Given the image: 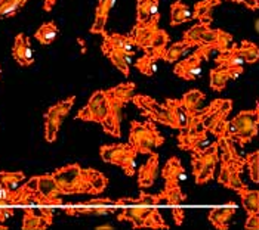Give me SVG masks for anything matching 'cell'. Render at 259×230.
<instances>
[{
    "instance_id": "obj_1",
    "label": "cell",
    "mask_w": 259,
    "mask_h": 230,
    "mask_svg": "<svg viewBox=\"0 0 259 230\" xmlns=\"http://www.w3.org/2000/svg\"><path fill=\"white\" fill-rule=\"evenodd\" d=\"M64 195L98 196L108 186V179L95 168H83L77 162L67 164L52 172Z\"/></svg>"
},
{
    "instance_id": "obj_2",
    "label": "cell",
    "mask_w": 259,
    "mask_h": 230,
    "mask_svg": "<svg viewBox=\"0 0 259 230\" xmlns=\"http://www.w3.org/2000/svg\"><path fill=\"white\" fill-rule=\"evenodd\" d=\"M220 146V172H218V183L227 189L239 191L244 186L241 180V172L244 170V158L237 152L234 146V140L227 137H218Z\"/></svg>"
},
{
    "instance_id": "obj_3",
    "label": "cell",
    "mask_w": 259,
    "mask_h": 230,
    "mask_svg": "<svg viewBox=\"0 0 259 230\" xmlns=\"http://www.w3.org/2000/svg\"><path fill=\"white\" fill-rule=\"evenodd\" d=\"M159 22L160 12L147 21H137L131 33L135 41V47L144 50V53L153 55L157 61L161 59L170 40L169 34L159 27Z\"/></svg>"
},
{
    "instance_id": "obj_4",
    "label": "cell",
    "mask_w": 259,
    "mask_h": 230,
    "mask_svg": "<svg viewBox=\"0 0 259 230\" xmlns=\"http://www.w3.org/2000/svg\"><path fill=\"white\" fill-rule=\"evenodd\" d=\"M135 89H137L135 83L127 81V83H120L108 90H104L107 97L108 112L101 126L105 133L111 134L114 137H121L123 109L132 100V96L135 95Z\"/></svg>"
},
{
    "instance_id": "obj_5",
    "label": "cell",
    "mask_w": 259,
    "mask_h": 230,
    "mask_svg": "<svg viewBox=\"0 0 259 230\" xmlns=\"http://www.w3.org/2000/svg\"><path fill=\"white\" fill-rule=\"evenodd\" d=\"M259 127V105L255 103L253 109H244L236 115L233 120L227 121L225 132L222 137L231 139L237 142L241 148H244L247 143H250L256 134Z\"/></svg>"
},
{
    "instance_id": "obj_6",
    "label": "cell",
    "mask_w": 259,
    "mask_h": 230,
    "mask_svg": "<svg viewBox=\"0 0 259 230\" xmlns=\"http://www.w3.org/2000/svg\"><path fill=\"white\" fill-rule=\"evenodd\" d=\"M129 143L135 151L142 155H150L164 143V137L160 134L154 121L148 120L145 123L132 121L129 130Z\"/></svg>"
},
{
    "instance_id": "obj_7",
    "label": "cell",
    "mask_w": 259,
    "mask_h": 230,
    "mask_svg": "<svg viewBox=\"0 0 259 230\" xmlns=\"http://www.w3.org/2000/svg\"><path fill=\"white\" fill-rule=\"evenodd\" d=\"M100 155L104 162L117 165L127 177L135 174V162L138 152L131 143H110L101 146Z\"/></svg>"
},
{
    "instance_id": "obj_8",
    "label": "cell",
    "mask_w": 259,
    "mask_h": 230,
    "mask_svg": "<svg viewBox=\"0 0 259 230\" xmlns=\"http://www.w3.org/2000/svg\"><path fill=\"white\" fill-rule=\"evenodd\" d=\"M117 220L132 223L134 229H169L160 211L154 207H124Z\"/></svg>"
},
{
    "instance_id": "obj_9",
    "label": "cell",
    "mask_w": 259,
    "mask_h": 230,
    "mask_svg": "<svg viewBox=\"0 0 259 230\" xmlns=\"http://www.w3.org/2000/svg\"><path fill=\"white\" fill-rule=\"evenodd\" d=\"M218 156H220L218 140L213 143H209L201 152L191 155L193 174H194L197 185H204L215 179V168L218 165Z\"/></svg>"
},
{
    "instance_id": "obj_10",
    "label": "cell",
    "mask_w": 259,
    "mask_h": 230,
    "mask_svg": "<svg viewBox=\"0 0 259 230\" xmlns=\"http://www.w3.org/2000/svg\"><path fill=\"white\" fill-rule=\"evenodd\" d=\"M233 111V100L230 99H215L207 105V114L203 120V129L207 130V133L215 134L217 137L224 136L227 118Z\"/></svg>"
},
{
    "instance_id": "obj_11",
    "label": "cell",
    "mask_w": 259,
    "mask_h": 230,
    "mask_svg": "<svg viewBox=\"0 0 259 230\" xmlns=\"http://www.w3.org/2000/svg\"><path fill=\"white\" fill-rule=\"evenodd\" d=\"M132 102L135 103V106L138 109H141V114L148 117L151 121L160 123L170 129H178L177 121L172 117V112L169 111V108L164 103H159L156 99L147 95H134Z\"/></svg>"
},
{
    "instance_id": "obj_12",
    "label": "cell",
    "mask_w": 259,
    "mask_h": 230,
    "mask_svg": "<svg viewBox=\"0 0 259 230\" xmlns=\"http://www.w3.org/2000/svg\"><path fill=\"white\" fill-rule=\"evenodd\" d=\"M108 112V105H107V97L104 90H97L89 97V102L84 108H81L76 120H81L84 123H98L102 124Z\"/></svg>"
},
{
    "instance_id": "obj_13",
    "label": "cell",
    "mask_w": 259,
    "mask_h": 230,
    "mask_svg": "<svg viewBox=\"0 0 259 230\" xmlns=\"http://www.w3.org/2000/svg\"><path fill=\"white\" fill-rule=\"evenodd\" d=\"M231 43H233V36L230 33L220 28H210V25H206L200 34L199 46H209L217 52L227 50Z\"/></svg>"
},
{
    "instance_id": "obj_14",
    "label": "cell",
    "mask_w": 259,
    "mask_h": 230,
    "mask_svg": "<svg viewBox=\"0 0 259 230\" xmlns=\"http://www.w3.org/2000/svg\"><path fill=\"white\" fill-rule=\"evenodd\" d=\"M243 74V67H227L217 65L210 70V87L215 92H222L227 87V83L236 80Z\"/></svg>"
},
{
    "instance_id": "obj_15",
    "label": "cell",
    "mask_w": 259,
    "mask_h": 230,
    "mask_svg": "<svg viewBox=\"0 0 259 230\" xmlns=\"http://www.w3.org/2000/svg\"><path fill=\"white\" fill-rule=\"evenodd\" d=\"M178 64H175L174 73L177 76L185 80V81H194L197 80L201 74V64L203 59L194 52L193 55H190L188 58L182 59V61H177Z\"/></svg>"
},
{
    "instance_id": "obj_16",
    "label": "cell",
    "mask_w": 259,
    "mask_h": 230,
    "mask_svg": "<svg viewBox=\"0 0 259 230\" xmlns=\"http://www.w3.org/2000/svg\"><path fill=\"white\" fill-rule=\"evenodd\" d=\"M33 189L40 192L41 195L51 198V199H61V196L64 195L62 191L60 189L58 183L55 182L52 174H40V176H34L27 182Z\"/></svg>"
},
{
    "instance_id": "obj_17",
    "label": "cell",
    "mask_w": 259,
    "mask_h": 230,
    "mask_svg": "<svg viewBox=\"0 0 259 230\" xmlns=\"http://www.w3.org/2000/svg\"><path fill=\"white\" fill-rule=\"evenodd\" d=\"M178 143L182 151L199 153L209 145V134L204 129L197 133H187L185 130H181V133L178 134Z\"/></svg>"
},
{
    "instance_id": "obj_18",
    "label": "cell",
    "mask_w": 259,
    "mask_h": 230,
    "mask_svg": "<svg viewBox=\"0 0 259 230\" xmlns=\"http://www.w3.org/2000/svg\"><path fill=\"white\" fill-rule=\"evenodd\" d=\"M159 153H150V158L147 159V162L141 167L140 171H138V186H140V189H148L156 183L157 176H159Z\"/></svg>"
},
{
    "instance_id": "obj_19",
    "label": "cell",
    "mask_w": 259,
    "mask_h": 230,
    "mask_svg": "<svg viewBox=\"0 0 259 230\" xmlns=\"http://www.w3.org/2000/svg\"><path fill=\"white\" fill-rule=\"evenodd\" d=\"M12 56L20 64L21 67H30L34 64V53H33V47L30 44L28 37L20 33L17 34V37L14 40V47H12Z\"/></svg>"
},
{
    "instance_id": "obj_20",
    "label": "cell",
    "mask_w": 259,
    "mask_h": 230,
    "mask_svg": "<svg viewBox=\"0 0 259 230\" xmlns=\"http://www.w3.org/2000/svg\"><path fill=\"white\" fill-rule=\"evenodd\" d=\"M101 50L105 56L110 59V62L119 70L123 76H129L131 73V65H132V58L131 55L121 52L119 49H114V47H110L107 44H101Z\"/></svg>"
},
{
    "instance_id": "obj_21",
    "label": "cell",
    "mask_w": 259,
    "mask_h": 230,
    "mask_svg": "<svg viewBox=\"0 0 259 230\" xmlns=\"http://www.w3.org/2000/svg\"><path fill=\"white\" fill-rule=\"evenodd\" d=\"M76 102V96H70L64 100L57 102L55 105L49 106L48 111L45 112L43 118L45 121H51V123H55V124H62V121L65 120V117L70 114L73 105Z\"/></svg>"
},
{
    "instance_id": "obj_22",
    "label": "cell",
    "mask_w": 259,
    "mask_h": 230,
    "mask_svg": "<svg viewBox=\"0 0 259 230\" xmlns=\"http://www.w3.org/2000/svg\"><path fill=\"white\" fill-rule=\"evenodd\" d=\"M236 212H237L236 204L230 202L228 207H220V208H213L209 211V221L212 223V226L215 229L227 230L231 218L236 215Z\"/></svg>"
},
{
    "instance_id": "obj_23",
    "label": "cell",
    "mask_w": 259,
    "mask_h": 230,
    "mask_svg": "<svg viewBox=\"0 0 259 230\" xmlns=\"http://www.w3.org/2000/svg\"><path fill=\"white\" fill-rule=\"evenodd\" d=\"M161 177L167 183H178V185L181 182L187 180V171L178 156H172L167 159L166 165L161 170Z\"/></svg>"
},
{
    "instance_id": "obj_24",
    "label": "cell",
    "mask_w": 259,
    "mask_h": 230,
    "mask_svg": "<svg viewBox=\"0 0 259 230\" xmlns=\"http://www.w3.org/2000/svg\"><path fill=\"white\" fill-rule=\"evenodd\" d=\"M102 43L110 46V47L119 49V50L131 55V56H135V50H134L135 49V41H134V37L131 34H119V33L105 34Z\"/></svg>"
},
{
    "instance_id": "obj_25",
    "label": "cell",
    "mask_w": 259,
    "mask_h": 230,
    "mask_svg": "<svg viewBox=\"0 0 259 230\" xmlns=\"http://www.w3.org/2000/svg\"><path fill=\"white\" fill-rule=\"evenodd\" d=\"M70 207H65L64 212L68 215H108V214H116V207H108V205H76V204H68Z\"/></svg>"
},
{
    "instance_id": "obj_26",
    "label": "cell",
    "mask_w": 259,
    "mask_h": 230,
    "mask_svg": "<svg viewBox=\"0 0 259 230\" xmlns=\"http://www.w3.org/2000/svg\"><path fill=\"white\" fill-rule=\"evenodd\" d=\"M221 2L217 0H200L194 5V9H193V18L197 19L199 22L203 24H212L213 17H212V12L217 6H220Z\"/></svg>"
},
{
    "instance_id": "obj_27",
    "label": "cell",
    "mask_w": 259,
    "mask_h": 230,
    "mask_svg": "<svg viewBox=\"0 0 259 230\" xmlns=\"http://www.w3.org/2000/svg\"><path fill=\"white\" fill-rule=\"evenodd\" d=\"M164 105L169 108V111L172 112L174 120L177 121V126H178V130H182L187 127L188 124V118H190V112L185 109V106L182 105L181 99H166L164 100Z\"/></svg>"
},
{
    "instance_id": "obj_28",
    "label": "cell",
    "mask_w": 259,
    "mask_h": 230,
    "mask_svg": "<svg viewBox=\"0 0 259 230\" xmlns=\"http://www.w3.org/2000/svg\"><path fill=\"white\" fill-rule=\"evenodd\" d=\"M239 193L243 208L246 210L247 215L250 214H259V192L255 189H249L246 185L243 188H240L239 191H236Z\"/></svg>"
},
{
    "instance_id": "obj_29",
    "label": "cell",
    "mask_w": 259,
    "mask_h": 230,
    "mask_svg": "<svg viewBox=\"0 0 259 230\" xmlns=\"http://www.w3.org/2000/svg\"><path fill=\"white\" fill-rule=\"evenodd\" d=\"M157 195H159L160 201H166L170 205H180L181 202H184L187 199V195L182 192L178 183H167V182H164L163 191L157 193Z\"/></svg>"
},
{
    "instance_id": "obj_30",
    "label": "cell",
    "mask_w": 259,
    "mask_h": 230,
    "mask_svg": "<svg viewBox=\"0 0 259 230\" xmlns=\"http://www.w3.org/2000/svg\"><path fill=\"white\" fill-rule=\"evenodd\" d=\"M193 18V11L188 8V5H185L184 2H175L170 5V25H181L185 22H190Z\"/></svg>"
},
{
    "instance_id": "obj_31",
    "label": "cell",
    "mask_w": 259,
    "mask_h": 230,
    "mask_svg": "<svg viewBox=\"0 0 259 230\" xmlns=\"http://www.w3.org/2000/svg\"><path fill=\"white\" fill-rule=\"evenodd\" d=\"M217 65H227V67H243L244 61L240 55L239 44H233L227 50L220 52V55L215 58Z\"/></svg>"
},
{
    "instance_id": "obj_32",
    "label": "cell",
    "mask_w": 259,
    "mask_h": 230,
    "mask_svg": "<svg viewBox=\"0 0 259 230\" xmlns=\"http://www.w3.org/2000/svg\"><path fill=\"white\" fill-rule=\"evenodd\" d=\"M58 34H60V28L57 27V24L54 21H49V22H45V24L40 25L39 30L34 33V37L40 44L48 46V44H52L57 40Z\"/></svg>"
},
{
    "instance_id": "obj_33",
    "label": "cell",
    "mask_w": 259,
    "mask_h": 230,
    "mask_svg": "<svg viewBox=\"0 0 259 230\" xmlns=\"http://www.w3.org/2000/svg\"><path fill=\"white\" fill-rule=\"evenodd\" d=\"M49 227L41 215L37 214L33 207L24 208V217H22V229L24 230H46Z\"/></svg>"
},
{
    "instance_id": "obj_34",
    "label": "cell",
    "mask_w": 259,
    "mask_h": 230,
    "mask_svg": "<svg viewBox=\"0 0 259 230\" xmlns=\"http://www.w3.org/2000/svg\"><path fill=\"white\" fill-rule=\"evenodd\" d=\"M160 202L159 195H151L141 192L138 198H120L114 202V205H141V207H151Z\"/></svg>"
},
{
    "instance_id": "obj_35",
    "label": "cell",
    "mask_w": 259,
    "mask_h": 230,
    "mask_svg": "<svg viewBox=\"0 0 259 230\" xmlns=\"http://www.w3.org/2000/svg\"><path fill=\"white\" fill-rule=\"evenodd\" d=\"M160 0H137V21H147L159 14Z\"/></svg>"
},
{
    "instance_id": "obj_36",
    "label": "cell",
    "mask_w": 259,
    "mask_h": 230,
    "mask_svg": "<svg viewBox=\"0 0 259 230\" xmlns=\"http://www.w3.org/2000/svg\"><path fill=\"white\" fill-rule=\"evenodd\" d=\"M25 180V174L22 171H0V189L14 191Z\"/></svg>"
},
{
    "instance_id": "obj_37",
    "label": "cell",
    "mask_w": 259,
    "mask_h": 230,
    "mask_svg": "<svg viewBox=\"0 0 259 230\" xmlns=\"http://www.w3.org/2000/svg\"><path fill=\"white\" fill-rule=\"evenodd\" d=\"M190 50V46L185 43V41H177V43H172L170 46H166L164 52H163V56H161V61L164 62H169V64H174L177 61H180V58L187 52Z\"/></svg>"
},
{
    "instance_id": "obj_38",
    "label": "cell",
    "mask_w": 259,
    "mask_h": 230,
    "mask_svg": "<svg viewBox=\"0 0 259 230\" xmlns=\"http://www.w3.org/2000/svg\"><path fill=\"white\" fill-rule=\"evenodd\" d=\"M204 99H206V95L203 92H200L197 89H193V90L184 93V96L181 97V102L185 106V109L188 112H191V111L200 109V106H201V103H203Z\"/></svg>"
},
{
    "instance_id": "obj_39",
    "label": "cell",
    "mask_w": 259,
    "mask_h": 230,
    "mask_svg": "<svg viewBox=\"0 0 259 230\" xmlns=\"http://www.w3.org/2000/svg\"><path fill=\"white\" fill-rule=\"evenodd\" d=\"M135 68L140 71L141 74H144V76H154V73L157 71V59L153 56V55H150V53H144L135 62Z\"/></svg>"
},
{
    "instance_id": "obj_40",
    "label": "cell",
    "mask_w": 259,
    "mask_h": 230,
    "mask_svg": "<svg viewBox=\"0 0 259 230\" xmlns=\"http://www.w3.org/2000/svg\"><path fill=\"white\" fill-rule=\"evenodd\" d=\"M239 52L244 64H255L259 59V47L249 40H243L239 46Z\"/></svg>"
},
{
    "instance_id": "obj_41",
    "label": "cell",
    "mask_w": 259,
    "mask_h": 230,
    "mask_svg": "<svg viewBox=\"0 0 259 230\" xmlns=\"http://www.w3.org/2000/svg\"><path fill=\"white\" fill-rule=\"evenodd\" d=\"M244 167L249 170V177L253 183L259 182V151H253L244 156Z\"/></svg>"
},
{
    "instance_id": "obj_42",
    "label": "cell",
    "mask_w": 259,
    "mask_h": 230,
    "mask_svg": "<svg viewBox=\"0 0 259 230\" xmlns=\"http://www.w3.org/2000/svg\"><path fill=\"white\" fill-rule=\"evenodd\" d=\"M39 214L41 215V218L45 220V223L48 224V226H51L52 223H54V214H55V210H54V207H40L39 208Z\"/></svg>"
},
{
    "instance_id": "obj_43",
    "label": "cell",
    "mask_w": 259,
    "mask_h": 230,
    "mask_svg": "<svg viewBox=\"0 0 259 230\" xmlns=\"http://www.w3.org/2000/svg\"><path fill=\"white\" fill-rule=\"evenodd\" d=\"M246 230H258L259 229V215L258 214H250L247 215V220L244 223Z\"/></svg>"
},
{
    "instance_id": "obj_44",
    "label": "cell",
    "mask_w": 259,
    "mask_h": 230,
    "mask_svg": "<svg viewBox=\"0 0 259 230\" xmlns=\"http://www.w3.org/2000/svg\"><path fill=\"white\" fill-rule=\"evenodd\" d=\"M172 215H174L175 224L181 226L184 223V218H185V211H184V208H180V207H174L172 208Z\"/></svg>"
},
{
    "instance_id": "obj_45",
    "label": "cell",
    "mask_w": 259,
    "mask_h": 230,
    "mask_svg": "<svg viewBox=\"0 0 259 230\" xmlns=\"http://www.w3.org/2000/svg\"><path fill=\"white\" fill-rule=\"evenodd\" d=\"M15 210L14 207H0V223H5L11 217H14Z\"/></svg>"
},
{
    "instance_id": "obj_46",
    "label": "cell",
    "mask_w": 259,
    "mask_h": 230,
    "mask_svg": "<svg viewBox=\"0 0 259 230\" xmlns=\"http://www.w3.org/2000/svg\"><path fill=\"white\" fill-rule=\"evenodd\" d=\"M27 2H28V0H0V11H2L3 8H6V6H9V5L15 6L17 9H21Z\"/></svg>"
},
{
    "instance_id": "obj_47",
    "label": "cell",
    "mask_w": 259,
    "mask_h": 230,
    "mask_svg": "<svg viewBox=\"0 0 259 230\" xmlns=\"http://www.w3.org/2000/svg\"><path fill=\"white\" fill-rule=\"evenodd\" d=\"M241 5H244L250 11H258L259 0H241Z\"/></svg>"
},
{
    "instance_id": "obj_48",
    "label": "cell",
    "mask_w": 259,
    "mask_h": 230,
    "mask_svg": "<svg viewBox=\"0 0 259 230\" xmlns=\"http://www.w3.org/2000/svg\"><path fill=\"white\" fill-rule=\"evenodd\" d=\"M57 3H58V0H43V11L45 12H51L55 8Z\"/></svg>"
},
{
    "instance_id": "obj_49",
    "label": "cell",
    "mask_w": 259,
    "mask_h": 230,
    "mask_svg": "<svg viewBox=\"0 0 259 230\" xmlns=\"http://www.w3.org/2000/svg\"><path fill=\"white\" fill-rule=\"evenodd\" d=\"M97 229H98V230H113V229H114V227L108 224V226H98Z\"/></svg>"
},
{
    "instance_id": "obj_50",
    "label": "cell",
    "mask_w": 259,
    "mask_h": 230,
    "mask_svg": "<svg viewBox=\"0 0 259 230\" xmlns=\"http://www.w3.org/2000/svg\"><path fill=\"white\" fill-rule=\"evenodd\" d=\"M228 2H234V3H241V0H228Z\"/></svg>"
},
{
    "instance_id": "obj_51",
    "label": "cell",
    "mask_w": 259,
    "mask_h": 230,
    "mask_svg": "<svg viewBox=\"0 0 259 230\" xmlns=\"http://www.w3.org/2000/svg\"><path fill=\"white\" fill-rule=\"evenodd\" d=\"M0 76H2V65H0Z\"/></svg>"
},
{
    "instance_id": "obj_52",
    "label": "cell",
    "mask_w": 259,
    "mask_h": 230,
    "mask_svg": "<svg viewBox=\"0 0 259 230\" xmlns=\"http://www.w3.org/2000/svg\"><path fill=\"white\" fill-rule=\"evenodd\" d=\"M217 2H222V0H217Z\"/></svg>"
}]
</instances>
